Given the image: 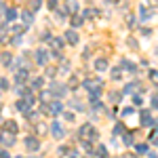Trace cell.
Listing matches in <instances>:
<instances>
[{
    "mask_svg": "<svg viewBox=\"0 0 158 158\" xmlns=\"http://www.w3.org/2000/svg\"><path fill=\"white\" fill-rule=\"evenodd\" d=\"M78 135H80V139H82V141H95V139L99 137L97 129H95V127H91V124H82Z\"/></svg>",
    "mask_w": 158,
    "mask_h": 158,
    "instance_id": "obj_1",
    "label": "cell"
},
{
    "mask_svg": "<svg viewBox=\"0 0 158 158\" xmlns=\"http://www.w3.org/2000/svg\"><path fill=\"white\" fill-rule=\"evenodd\" d=\"M51 93H53V95H57V97H65L68 86L61 85V82H51Z\"/></svg>",
    "mask_w": 158,
    "mask_h": 158,
    "instance_id": "obj_2",
    "label": "cell"
},
{
    "mask_svg": "<svg viewBox=\"0 0 158 158\" xmlns=\"http://www.w3.org/2000/svg\"><path fill=\"white\" fill-rule=\"evenodd\" d=\"M23 143H25V148H27L30 152H36V150H40V139H36V137H25Z\"/></svg>",
    "mask_w": 158,
    "mask_h": 158,
    "instance_id": "obj_3",
    "label": "cell"
},
{
    "mask_svg": "<svg viewBox=\"0 0 158 158\" xmlns=\"http://www.w3.org/2000/svg\"><path fill=\"white\" fill-rule=\"evenodd\" d=\"M51 135L55 139H61V137H65V131H63V127H61L59 122H53L51 124Z\"/></svg>",
    "mask_w": 158,
    "mask_h": 158,
    "instance_id": "obj_4",
    "label": "cell"
},
{
    "mask_svg": "<svg viewBox=\"0 0 158 158\" xmlns=\"http://www.w3.org/2000/svg\"><path fill=\"white\" fill-rule=\"evenodd\" d=\"M49 112L53 114V116H59V114H63V103L61 101H53L49 106Z\"/></svg>",
    "mask_w": 158,
    "mask_h": 158,
    "instance_id": "obj_5",
    "label": "cell"
},
{
    "mask_svg": "<svg viewBox=\"0 0 158 158\" xmlns=\"http://www.w3.org/2000/svg\"><path fill=\"white\" fill-rule=\"evenodd\" d=\"M65 42H68V44H78V32H74V30H68V32H65Z\"/></svg>",
    "mask_w": 158,
    "mask_h": 158,
    "instance_id": "obj_6",
    "label": "cell"
},
{
    "mask_svg": "<svg viewBox=\"0 0 158 158\" xmlns=\"http://www.w3.org/2000/svg\"><path fill=\"white\" fill-rule=\"evenodd\" d=\"M36 61L40 63V65H47V61H49V53L44 49H38L36 51Z\"/></svg>",
    "mask_w": 158,
    "mask_h": 158,
    "instance_id": "obj_7",
    "label": "cell"
},
{
    "mask_svg": "<svg viewBox=\"0 0 158 158\" xmlns=\"http://www.w3.org/2000/svg\"><path fill=\"white\" fill-rule=\"evenodd\" d=\"M15 78H17V82H19V86H21L23 82H27L30 74H27V70H17V74H15Z\"/></svg>",
    "mask_w": 158,
    "mask_h": 158,
    "instance_id": "obj_8",
    "label": "cell"
},
{
    "mask_svg": "<svg viewBox=\"0 0 158 158\" xmlns=\"http://www.w3.org/2000/svg\"><path fill=\"white\" fill-rule=\"evenodd\" d=\"M82 21H85V19H82V15H78V13H76V15H72V17H70V25H72V30L80 27V25H82Z\"/></svg>",
    "mask_w": 158,
    "mask_h": 158,
    "instance_id": "obj_9",
    "label": "cell"
},
{
    "mask_svg": "<svg viewBox=\"0 0 158 158\" xmlns=\"http://www.w3.org/2000/svg\"><path fill=\"white\" fill-rule=\"evenodd\" d=\"M139 82L137 80H133V82H129V85H124V95H131V93H135V91H139Z\"/></svg>",
    "mask_w": 158,
    "mask_h": 158,
    "instance_id": "obj_10",
    "label": "cell"
},
{
    "mask_svg": "<svg viewBox=\"0 0 158 158\" xmlns=\"http://www.w3.org/2000/svg\"><path fill=\"white\" fill-rule=\"evenodd\" d=\"M30 108H32V106H30V101H27V99H19V101H17V110H19V112L27 114Z\"/></svg>",
    "mask_w": 158,
    "mask_h": 158,
    "instance_id": "obj_11",
    "label": "cell"
},
{
    "mask_svg": "<svg viewBox=\"0 0 158 158\" xmlns=\"http://www.w3.org/2000/svg\"><path fill=\"white\" fill-rule=\"evenodd\" d=\"M9 129V133L11 135H17V131H19V127H17V122L15 120H6L4 122V131Z\"/></svg>",
    "mask_w": 158,
    "mask_h": 158,
    "instance_id": "obj_12",
    "label": "cell"
},
{
    "mask_svg": "<svg viewBox=\"0 0 158 158\" xmlns=\"http://www.w3.org/2000/svg\"><path fill=\"white\" fill-rule=\"evenodd\" d=\"M0 141H2V146H13V143H15V135L2 133V135H0Z\"/></svg>",
    "mask_w": 158,
    "mask_h": 158,
    "instance_id": "obj_13",
    "label": "cell"
},
{
    "mask_svg": "<svg viewBox=\"0 0 158 158\" xmlns=\"http://www.w3.org/2000/svg\"><path fill=\"white\" fill-rule=\"evenodd\" d=\"M21 21H23V25H30L32 21H34V13L32 11H23L21 13Z\"/></svg>",
    "mask_w": 158,
    "mask_h": 158,
    "instance_id": "obj_14",
    "label": "cell"
},
{
    "mask_svg": "<svg viewBox=\"0 0 158 158\" xmlns=\"http://www.w3.org/2000/svg\"><path fill=\"white\" fill-rule=\"evenodd\" d=\"M120 70H127V72H135L137 68H135V63H133V61L124 59V61H122V63H120Z\"/></svg>",
    "mask_w": 158,
    "mask_h": 158,
    "instance_id": "obj_15",
    "label": "cell"
},
{
    "mask_svg": "<svg viewBox=\"0 0 158 158\" xmlns=\"http://www.w3.org/2000/svg\"><path fill=\"white\" fill-rule=\"evenodd\" d=\"M4 15H6V21H15V19L19 17V11H17V9H6Z\"/></svg>",
    "mask_w": 158,
    "mask_h": 158,
    "instance_id": "obj_16",
    "label": "cell"
},
{
    "mask_svg": "<svg viewBox=\"0 0 158 158\" xmlns=\"http://www.w3.org/2000/svg\"><path fill=\"white\" fill-rule=\"evenodd\" d=\"M139 120H141L143 127H150V124H152V114H150V112H141V118H139Z\"/></svg>",
    "mask_w": 158,
    "mask_h": 158,
    "instance_id": "obj_17",
    "label": "cell"
},
{
    "mask_svg": "<svg viewBox=\"0 0 158 158\" xmlns=\"http://www.w3.org/2000/svg\"><path fill=\"white\" fill-rule=\"evenodd\" d=\"M95 70H97V72H106V70H108V61L106 59H97L95 61Z\"/></svg>",
    "mask_w": 158,
    "mask_h": 158,
    "instance_id": "obj_18",
    "label": "cell"
},
{
    "mask_svg": "<svg viewBox=\"0 0 158 158\" xmlns=\"http://www.w3.org/2000/svg\"><path fill=\"white\" fill-rule=\"evenodd\" d=\"M95 154H97L99 158H108V148H106V146H97Z\"/></svg>",
    "mask_w": 158,
    "mask_h": 158,
    "instance_id": "obj_19",
    "label": "cell"
},
{
    "mask_svg": "<svg viewBox=\"0 0 158 158\" xmlns=\"http://www.w3.org/2000/svg\"><path fill=\"white\" fill-rule=\"evenodd\" d=\"M0 61H2V65H11L13 57L9 55V53H2V55H0Z\"/></svg>",
    "mask_w": 158,
    "mask_h": 158,
    "instance_id": "obj_20",
    "label": "cell"
},
{
    "mask_svg": "<svg viewBox=\"0 0 158 158\" xmlns=\"http://www.w3.org/2000/svg\"><path fill=\"white\" fill-rule=\"evenodd\" d=\"M51 47L61 49V47H63V38H51Z\"/></svg>",
    "mask_w": 158,
    "mask_h": 158,
    "instance_id": "obj_21",
    "label": "cell"
},
{
    "mask_svg": "<svg viewBox=\"0 0 158 158\" xmlns=\"http://www.w3.org/2000/svg\"><path fill=\"white\" fill-rule=\"evenodd\" d=\"M114 133H116V135H124V133H127V127H124V124H120V122H118V124H116V127H114Z\"/></svg>",
    "mask_w": 158,
    "mask_h": 158,
    "instance_id": "obj_22",
    "label": "cell"
},
{
    "mask_svg": "<svg viewBox=\"0 0 158 158\" xmlns=\"http://www.w3.org/2000/svg\"><path fill=\"white\" fill-rule=\"evenodd\" d=\"M122 141H124V146H133V135L124 133V135H122Z\"/></svg>",
    "mask_w": 158,
    "mask_h": 158,
    "instance_id": "obj_23",
    "label": "cell"
},
{
    "mask_svg": "<svg viewBox=\"0 0 158 158\" xmlns=\"http://www.w3.org/2000/svg\"><path fill=\"white\" fill-rule=\"evenodd\" d=\"M112 78H114V80H120L122 78V70L120 68H114V70H112Z\"/></svg>",
    "mask_w": 158,
    "mask_h": 158,
    "instance_id": "obj_24",
    "label": "cell"
},
{
    "mask_svg": "<svg viewBox=\"0 0 158 158\" xmlns=\"http://www.w3.org/2000/svg\"><path fill=\"white\" fill-rule=\"evenodd\" d=\"M135 152H137V154H146L148 146H146V143H137V146H135Z\"/></svg>",
    "mask_w": 158,
    "mask_h": 158,
    "instance_id": "obj_25",
    "label": "cell"
},
{
    "mask_svg": "<svg viewBox=\"0 0 158 158\" xmlns=\"http://www.w3.org/2000/svg\"><path fill=\"white\" fill-rule=\"evenodd\" d=\"M139 17H141V19H148V17H152V13H148L146 6H141V9H139Z\"/></svg>",
    "mask_w": 158,
    "mask_h": 158,
    "instance_id": "obj_26",
    "label": "cell"
},
{
    "mask_svg": "<svg viewBox=\"0 0 158 158\" xmlns=\"http://www.w3.org/2000/svg\"><path fill=\"white\" fill-rule=\"evenodd\" d=\"M42 82H44V78H34V80H32V89H40Z\"/></svg>",
    "mask_w": 158,
    "mask_h": 158,
    "instance_id": "obj_27",
    "label": "cell"
},
{
    "mask_svg": "<svg viewBox=\"0 0 158 158\" xmlns=\"http://www.w3.org/2000/svg\"><path fill=\"white\" fill-rule=\"evenodd\" d=\"M42 6V0H32V13H36Z\"/></svg>",
    "mask_w": 158,
    "mask_h": 158,
    "instance_id": "obj_28",
    "label": "cell"
},
{
    "mask_svg": "<svg viewBox=\"0 0 158 158\" xmlns=\"http://www.w3.org/2000/svg\"><path fill=\"white\" fill-rule=\"evenodd\" d=\"M68 9H70V11H74V15H76V11H78V2H76V0H70Z\"/></svg>",
    "mask_w": 158,
    "mask_h": 158,
    "instance_id": "obj_29",
    "label": "cell"
},
{
    "mask_svg": "<svg viewBox=\"0 0 158 158\" xmlns=\"http://www.w3.org/2000/svg\"><path fill=\"white\" fill-rule=\"evenodd\" d=\"M127 42H129V47H131V49H137V38H127Z\"/></svg>",
    "mask_w": 158,
    "mask_h": 158,
    "instance_id": "obj_30",
    "label": "cell"
},
{
    "mask_svg": "<svg viewBox=\"0 0 158 158\" xmlns=\"http://www.w3.org/2000/svg\"><path fill=\"white\" fill-rule=\"evenodd\" d=\"M4 89H9V82H6V78H0V91H4Z\"/></svg>",
    "mask_w": 158,
    "mask_h": 158,
    "instance_id": "obj_31",
    "label": "cell"
},
{
    "mask_svg": "<svg viewBox=\"0 0 158 158\" xmlns=\"http://www.w3.org/2000/svg\"><path fill=\"white\" fill-rule=\"evenodd\" d=\"M131 114H133V108H124V110H122V116H124V118L131 116Z\"/></svg>",
    "mask_w": 158,
    "mask_h": 158,
    "instance_id": "obj_32",
    "label": "cell"
},
{
    "mask_svg": "<svg viewBox=\"0 0 158 158\" xmlns=\"http://www.w3.org/2000/svg\"><path fill=\"white\" fill-rule=\"evenodd\" d=\"M63 116H65V120H70V122H72L76 114H72V112H63Z\"/></svg>",
    "mask_w": 158,
    "mask_h": 158,
    "instance_id": "obj_33",
    "label": "cell"
},
{
    "mask_svg": "<svg viewBox=\"0 0 158 158\" xmlns=\"http://www.w3.org/2000/svg\"><path fill=\"white\" fill-rule=\"evenodd\" d=\"M141 101H143V99H141V95H135V97H133V103H135V106H139Z\"/></svg>",
    "mask_w": 158,
    "mask_h": 158,
    "instance_id": "obj_34",
    "label": "cell"
},
{
    "mask_svg": "<svg viewBox=\"0 0 158 158\" xmlns=\"http://www.w3.org/2000/svg\"><path fill=\"white\" fill-rule=\"evenodd\" d=\"M152 32H150V27H141V36H150Z\"/></svg>",
    "mask_w": 158,
    "mask_h": 158,
    "instance_id": "obj_35",
    "label": "cell"
},
{
    "mask_svg": "<svg viewBox=\"0 0 158 158\" xmlns=\"http://www.w3.org/2000/svg\"><path fill=\"white\" fill-rule=\"evenodd\" d=\"M2 13H6V4H4V2H0V15H2Z\"/></svg>",
    "mask_w": 158,
    "mask_h": 158,
    "instance_id": "obj_36",
    "label": "cell"
},
{
    "mask_svg": "<svg viewBox=\"0 0 158 158\" xmlns=\"http://www.w3.org/2000/svg\"><path fill=\"white\" fill-rule=\"evenodd\" d=\"M0 158H11V156H9V152H4V150H0Z\"/></svg>",
    "mask_w": 158,
    "mask_h": 158,
    "instance_id": "obj_37",
    "label": "cell"
},
{
    "mask_svg": "<svg viewBox=\"0 0 158 158\" xmlns=\"http://www.w3.org/2000/svg\"><path fill=\"white\" fill-rule=\"evenodd\" d=\"M150 78H154V80L158 78V72H156V70H152V72H150Z\"/></svg>",
    "mask_w": 158,
    "mask_h": 158,
    "instance_id": "obj_38",
    "label": "cell"
},
{
    "mask_svg": "<svg viewBox=\"0 0 158 158\" xmlns=\"http://www.w3.org/2000/svg\"><path fill=\"white\" fill-rule=\"evenodd\" d=\"M152 106H154V108H158V95L154 99H152Z\"/></svg>",
    "mask_w": 158,
    "mask_h": 158,
    "instance_id": "obj_39",
    "label": "cell"
},
{
    "mask_svg": "<svg viewBox=\"0 0 158 158\" xmlns=\"http://www.w3.org/2000/svg\"><path fill=\"white\" fill-rule=\"evenodd\" d=\"M154 146L158 148V135H156V137H154Z\"/></svg>",
    "mask_w": 158,
    "mask_h": 158,
    "instance_id": "obj_40",
    "label": "cell"
},
{
    "mask_svg": "<svg viewBox=\"0 0 158 158\" xmlns=\"http://www.w3.org/2000/svg\"><path fill=\"white\" fill-rule=\"evenodd\" d=\"M106 2H112V4H116V2H120V0H106Z\"/></svg>",
    "mask_w": 158,
    "mask_h": 158,
    "instance_id": "obj_41",
    "label": "cell"
},
{
    "mask_svg": "<svg viewBox=\"0 0 158 158\" xmlns=\"http://www.w3.org/2000/svg\"><path fill=\"white\" fill-rule=\"evenodd\" d=\"M70 158H80V156H78V154H72V156H70Z\"/></svg>",
    "mask_w": 158,
    "mask_h": 158,
    "instance_id": "obj_42",
    "label": "cell"
},
{
    "mask_svg": "<svg viewBox=\"0 0 158 158\" xmlns=\"http://www.w3.org/2000/svg\"><path fill=\"white\" fill-rule=\"evenodd\" d=\"M17 158H21V156H17Z\"/></svg>",
    "mask_w": 158,
    "mask_h": 158,
    "instance_id": "obj_43",
    "label": "cell"
},
{
    "mask_svg": "<svg viewBox=\"0 0 158 158\" xmlns=\"http://www.w3.org/2000/svg\"><path fill=\"white\" fill-rule=\"evenodd\" d=\"M32 158H34V156H32Z\"/></svg>",
    "mask_w": 158,
    "mask_h": 158,
    "instance_id": "obj_44",
    "label": "cell"
}]
</instances>
